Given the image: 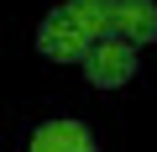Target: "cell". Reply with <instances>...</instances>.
Returning a JSON list of instances; mask_svg holds the SVG:
<instances>
[{"label":"cell","mask_w":157,"mask_h":152,"mask_svg":"<svg viewBox=\"0 0 157 152\" xmlns=\"http://www.w3.org/2000/svg\"><path fill=\"white\" fill-rule=\"evenodd\" d=\"M84 79H89L94 89H121V84H131V79H136V42H126V37H100V42L89 47V58H84Z\"/></svg>","instance_id":"6da1fadb"},{"label":"cell","mask_w":157,"mask_h":152,"mask_svg":"<svg viewBox=\"0 0 157 152\" xmlns=\"http://www.w3.org/2000/svg\"><path fill=\"white\" fill-rule=\"evenodd\" d=\"M89 47H94V37L68 16V6H63V11H52V16L37 26V53H42L47 63H84V58H89Z\"/></svg>","instance_id":"7a4b0ae2"},{"label":"cell","mask_w":157,"mask_h":152,"mask_svg":"<svg viewBox=\"0 0 157 152\" xmlns=\"http://www.w3.org/2000/svg\"><path fill=\"white\" fill-rule=\"evenodd\" d=\"M26 152H94V131L84 121H42Z\"/></svg>","instance_id":"3957f363"},{"label":"cell","mask_w":157,"mask_h":152,"mask_svg":"<svg viewBox=\"0 0 157 152\" xmlns=\"http://www.w3.org/2000/svg\"><path fill=\"white\" fill-rule=\"evenodd\" d=\"M115 37H126V42H136V47H152V42H157V0H121Z\"/></svg>","instance_id":"277c9868"},{"label":"cell","mask_w":157,"mask_h":152,"mask_svg":"<svg viewBox=\"0 0 157 152\" xmlns=\"http://www.w3.org/2000/svg\"><path fill=\"white\" fill-rule=\"evenodd\" d=\"M115 11H121V0H68V16L84 26L94 42L100 37H115Z\"/></svg>","instance_id":"5b68a950"}]
</instances>
